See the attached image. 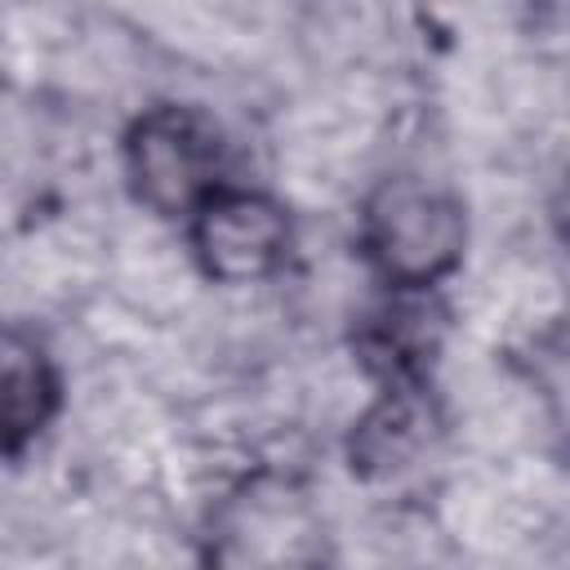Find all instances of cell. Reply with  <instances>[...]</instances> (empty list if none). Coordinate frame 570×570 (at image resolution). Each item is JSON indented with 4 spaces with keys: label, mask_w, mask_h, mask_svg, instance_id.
I'll use <instances>...</instances> for the list:
<instances>
[{
    "label": "cell",
    "mask_w": 570,
    "mask_h": 570,
    "mask_svg": "<svg viewBox=\"0 0 570 570\" xmlns=\"http://www.w3.org/2000/svg\"><path fill=\"white\" fill-rule=\"evenodd\" d=\"M463 205L428 183L387 178L361 209V249L392 289H428L463 258Z\"/></svg>",
    "instance_id": "6da1fadb"
},
{
    "label": "cell",
    "mask_w": 570,
    "mask_h": 570,
    "mask_svg": "<svg viewBox=\"0 0 570 570\" xmlns=\"http://www.w3.org/2000/svg\"><path fill=\"white\" fill-rule=\"evenodd\" d=\"M125 174L147 209L165 218L191 214L227 187V138L205 111L160 102L129 125Z\"/></svg>",
    "instance_id": "7a4b0ae2"
},
{
    "label": "cell",
    "mask_w": 570,
    "mask_h": 570,
    "mask_svg": "<svg viewBox=\"0 0 570 570\" xmlns=\"http://www.w3.org/2000/svg\"><path fill=\"white\" fill-rule=\"evenodd\" d=\"M191 245L214 281L245 285L276 272L289 254V218L276 200L240 187H218L191 214Z\"/></svg>",
    "instance_id": "3957f363"
},
{
    "label": "cell",
    "mask_w": 570,
    "mask_h": 570,
    "mask_svg": "<svg viewBox=\"0 0 570 570\" xmlns=\"http://www.w3.org/2000/svg\"><path fill=\"white\" fill-rule=\"evenodd\" d=\"M58 370L18 325L0 321V454H22L58 414Z\"/></svg>",
    "instance_id": "277c9868"
},
{
    "label": "cell",
    "mask_w": 570,
    "mask_h": 570,
    "mask_svg": "<svg viewBox=\"0 0 570 570\" xmlns=\"http://www.w3.org/2000/svg\"><path fill=\"white\" fill-rule=\"evenodd\" d=\"M387 307L370 312L361 325V361L387 383V387H419L428 374V361L436 356L441 330L428 303H414L419 289H396Z\"/></svg>",
    "instance_id": "5b68a950"
},
{
    "label": "cell",
    "mask_w": 570,
    "mask_h": 570,
    "mask_svg": "<svg viewBox=\"0 0 570 570\" xmlns=\"http://www.w3.org/2000/svg\"><path fill=\"white\" fill-rule=\"evenodd\" d=\"M428 401L419 387H383L379 405L352 432L356 472H396L428 445Z\"/></svg>",
    "instance_id": "8992f818"
}]
</instances>
